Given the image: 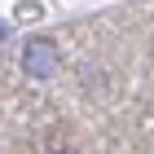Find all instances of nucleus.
<instances>
[{
  "label": "nucleus",
  "mask_w": 154,
  "mask_h": 154,
  "mask_svg": "<svg viewBox=\"0 0 154 154\" xmlns=\"http://www.w3.org/2000/svg\"><path fill=\"white\" fill-rule=\"evenodd\" d=\"M5 35H9V22H0V40H5Z\"/></svg>",
  "instance_id": "2"
},
{
  "label": "nucleus",
  "mask_w": 154,
  "mask_h": 154,
  "mask_svg": "<svg viewBox=\"0 0 154 154\" xmlns=\"http://www.w3.org/2000/svg\"><path fill=\"white\" fill-rule=\"evenodd\" d=\"M18 62H22V75H26V79H53L57 66H62V53H57L53 40L35 35V40L22 44V57H18Z\"/></svg>",
  "instance_id": "1"
}]
</instances>
